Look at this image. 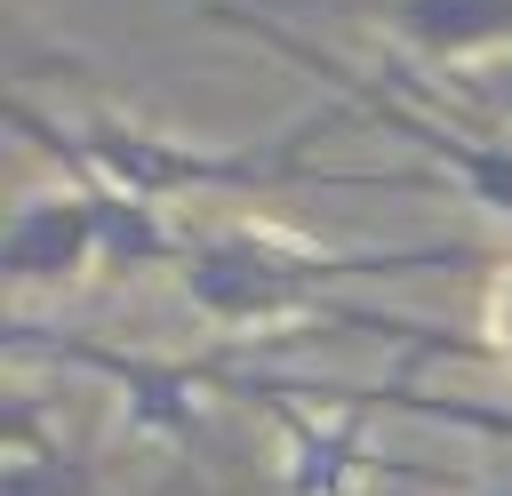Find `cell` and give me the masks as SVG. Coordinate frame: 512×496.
I'll use <instances>...</instances> for the list:
<instances>
[{
  "label": "cell",
  "mask_w": 512,
  "mask_h": 496,
  "mask_svg": "<svg viewBox=\"0 0 512 496\" xmlns=\"http://www.w3.org/2000/svg\"><path fill=\"white\" fill-rule=\"evenodd\" d=\"M464 256L472 248H456V240H440V248H320L280 224H232V232H200L184 248V296L224 328H272V320L320 312L328 288H344V280L440 272Z\"/></svg>",
  "instance_id": "cell-2"
},
{
  "label": "cell",
  "mask_w": 512,
  "mask_h": 496,
  "mask_svg": "<svg viewBox=\"0 0 512 496\" xmlns=\"http://www.w3.org/2000/svg\"><path fill=\"white\" fill-rule=\"evenodd\" d=\"M8 352L120 384V424L160 432V440H192L200 432V384H232V352L168 360V352H128V344H104V336H80V328H40V320H8Z\"/></svg>",
  "instance_id": "cell-4"
},
{
  "label": "cell",
  "mask_w": 512,
  "mask_h": 496,
  "mask_svg": "<svg viewBox=\"0 0 512 496\" xmlns=\"http://www.w3.org/2000/svg\"><path fill=\"white\" fill-rule=\"evenodd\" d=\"M352 120V104H320L304 120H288L280 136H256V144H176V136H152L120 112H96L80 128V152L136 200H176V192H264V184H368V192H424L432 168H320L312 144L336 136Z\"/></svg>",
  "instance_id": "cell-1"
},
{
  "label": "cell",
  "mask_w": 512,
  "mask_h": 496,
  "mask_svg": "<svg viewBox=\"0 0 512 496\" xmlns=\"http://www.w3.org/2000/svg\"><path fill=\"white\" fill-rule=\"evenodd\" d=\"M472 496H512V472H504V480H480Z\"/></svg>",
  "instance_id": "cell-9"
},
{
  "label": "cell",
  "mask_w": 512,
  "mask_h": 496,
  "mask_svg": "<svg viewBox=\"0 0 512 496\" xmlns=\"http://www.w3.org/2000/svg\"><path fill=\"white\" fill-rule=\"evenodd\" d=\"M368 408H400V416H432V424H464V432L512 440V408H488V400H448V392H416V384H368Z\"/></svg>",
  "instance_id": "cell-7"
},
{
  "label": "cell",
  "mask_w": 512,
  "mask_h": 496,
  "mask_svg": "<svg viewBox=\"0 0 512 496\" xmlns=\"http://www.w3.org/2000/svg\"><path fill=\"white\" fill-rule=\"evenodd\" d=\"M488 344H496V368H512V264H496L488 280Z\"/></svg>",
  "instance_id": "cell-8"
},
{
  "label": "cell",
  "mask_w": 512,
  "mask_h": 496,
  "mask_svg": "<svg viewBox=\"0 0 512 496\" xmlns=\"http://www.w3.org/2000/svg\"><path fill=\"white\" fill-rule=\"evenodd\" d=\"M96 256V216L80 192H40V200H16L8 208V232H0V272L16 288H64L80 280Z\"/></svg>",
  "instance_id": "cell-5"
},
{
  "label": "cell",
  "mask_w": 512,
  "mask_h": 496,
  "mask_svg": "<svg viewBox=\"0 0 512 496\" xmlns=\"http://www.w3.org/2000/svg\"><path fill=\"white\" fill-rule=\"evenodd\" d=\"M208 16H216V24H232V32H256L264 48L296 56L304 72H328V80H336V96L352 104V120H376V128H392V136L424 144V160H432V168H448V184H456V192H472L480 208H504V216H512V144H488V136H456V128H440L432 112H416V104L400 96V80H384V72H344L336 56L304 48L296 32H280V24H272V16H256V8H208Z\"/></svg>",
  "instance_id": "cell-3"
},
{
  "label": "cell",
  "mask_w": 512,
  "mask_h": 496,
  "mask_svg": "<svg viewBox=\"0 0 512 496\" xmlns=\"http://www.w3.org/2000/svg\"><path fill=\"white\" fill-rule=\"evenodd\" d=\"M416 56L464 64L480 48H512V0H368Z\"/></svg>",
  "instance_id": "cell-6"
}]
</instances>
